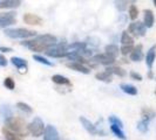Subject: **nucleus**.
<instances>
[{
    "label": "nucleus",
    "mask_w": 156,
    "mask_h": 140,
    "mask_svg": "<svg viewBox=\"0 0 156 140\" xmlns=\"http://www.w3.org/2000/svg\"><path fill=\"white\" fill-rule=\"evenodd\" d=\"M5 127L8 128L9 131L19 134L20 137H26L28 135V128H27V124L25 123V120L19 118V117H9L5 122Z\"/></svg>",
    "instance_id": "obj_1"
},
{
    "label": "nucleus",
    "mask_w": 156,
    "mask_h": 140,
    "mask_svg": "<svg viewBox=\"0 0 156 140\" xmlns=\"http://www.w3.org/2000/svg\"><path fill=\"white\" fill-rule=\"evenodd\" d=\"M5 35L11 39H30L37 36V32L26 28H6Z\"/></svg>",
    "instance_id": "obj_2"
},
{
    "label": "nucleus",
    "mask_w": 156,
    "mask_h": 140,
    "mask_svg": "<svg viewBox=\"0 0 156 140\" xmlns=\"http://www.w3.org/2000/svg\"><path fill=\"white\" fill-rule=\"evenodd\" d=\"M45 127H46V126H45L42 119H41L40 117H35L31 123L27 125V128H28L30 134H32V135L35 137V138H39L41 135H44Z\"/></svg>",
    "instance_id": "obj_3"
},
{
    "label": "nucleus",
    "mask_w": 156,
    "mask_h": 140,
    "mask_svg": "<svg viewBox=\"0 0 156 140\" xmlns=\"http://www.w3.org/2000/svg\"><path fill=\"white\" fill-rule=\"evenodd\" d=\"M66 47H67V45H58V43H56L55 46L48 48L46 52H45V54H46L47 56H49V57H55V58L66 57L67 54H68Z\"/></svg>",
    "instance_id": "obj_4"
},
{
    "label": "nucleus",
    "mask_w": 156,
    "mask_h": 140,
    "mask_svg": "<svg viewBox=\"0 0 156 140\" xmlns=\"http://www.w3.org/2000/svg\"><path fill=\"white\" fill-rule=\"evenodd\" d=\"M146 32H147V27L144 26L143 22H140V21H134L129 25L128 27V33L132 34L136 38H142L146 35Z\"/></svg>",
    "instance_id": "obj_5"
},
{
    "label": "nucleus",
    "mask_w": 156,
    "mask_h": 140,
    "mask_svg": "<svg viewBox=\"0 0 156 140\" xmlns=\"http://www.w3.org/2000/svg\"><path fill=\"white\" fill-rule=\"evenodd\" d=\"M16 23V14L14 12H7L0 14V28H7Z\"/></svg>",
    "instance_id": "obj_6"
},
{
    "label": "nucleus",
    "mask_w": 156,
    "mask_h": 140,
    "mask_svg": "<svg viewBox=\"0 0 156 140\" xmlns=\"http://www.w3.org/2000/svg\"><path fill=\"white\" fill-rule=\"evenodd\" d=\"M21 45L25 47H27L32 52H37V53H41V52H46L47 48L46 46H44L42 43H40L38 40H26V41H23Z\"/></svg>",
    "instance_id": "obj_7"
},
{
    "label": "nucleus",
    "mask_w": 156,
    "mask_h": 140,
    "mask_svg": "<svg viewBox=\"0 0 156 140\" xmlns=\"http://www.w3.org/2000/svg\"><path fill=\"white\" fill-rule=\"evenodd\" d=\"M92 61L95 63H100V64H103L106 67H109V65H113L115 63V58L110 57L109 55H107L106 53L105 54H98L94 55L92 57Z\"/></svg>",
    "instance_id": "obj_8"
},
{
    "label": "nucleus",
    "mask_w": 156,
    "mask_h": 140,
    "mask_svg": "<svg viewBox=\"0 0 156 140\" xmlns=\"http://www.w3.org/2000/svg\"><path fill=\"white\" fill-rule=\"evenodd\" d=\"M35 40H38L40 43H42L44 46H46L47 48H51V47L55 46L58 43V39L55 38L54 35H51V34H44V35H38Z\"/></svg>",
    "instance_id": "obj_9"
},
{
    "label": "nucleus",
    "mask_w": 156,
    "mask_h": 140,
    "mask_svg": "<svg viewBox=\"0 0 156 140\" xmlns=\"http://www.w3.org/2000/svg\"><path fill=\"white\" fill-rule=\"evenodd\" d=\"M44 140H60L59 132L53 125H47L44 132Z\"/></svg>",
    "instance_id": "obj_10"
},
{
    "label": "nucleus",
    "mask_w": 156,
    "mask_h": 140,
    "mask_svg": "<svg viewBox=\"0 0 156 140\" xmlns=\"http://www.w3.org/2000/svg\"><path fill=\"white\" fill-rule=\"evenodd\" d=\"M23 19V22L27 23V25H31V26H40L42 23V19L40 16L32 14V13H26Z\"/></svg>",
    "instance_id": "obj_11"
},
{
    "label": "nucleus",
    "mask_w": 156,
    "mask_h": 140,
    "mask_svg": "<svg viewBox=\"0 0 156 140\" xmlns=\"http://www.w3.org/2000/svg\"><path fill=\"white\" fill-rule=\"evenodd\" d=\"M11 62H12V64L16 67V69L20 70V72H21V71H23V72H26V71H27L28 63H27L26 60H23V58H21V57H16V56H14V57L11 58Z\"/></svg>",
    "instance_id": "obj_12"
},
{
    "label": "nucleus",
    "mask_w": 156,
    "mask_h": 140,
    "mask_svg": "<svg viewBox=\"0 0 156 140\" xmlns=\"http://www.w3.org/2000/svg\"><path fill=\"white\" fill-rule=\"evenodd\" d=\"M80 122H81L82 126L85 127V130H86L88 133H90V134H93V135L101 133L100 131L96 130V126H95L93 123H90V122H89L87 118H85V117H80Z\"/></svg>",
    "instance_id": "obj_13"
},
{
    "label": "nucleus",
    "mask_w": 156,
    "mask_h": 140,
    "mask_svg": "<svg viewBox=\"0 0 156 140\" xmlns=\"http://www.w3.org/2000/svg\"><path fill=\"white\" fill-rule=\"evenodd\" d=\"M144 58H146V64H147V67L151 70L153 64H154L155 58H156V45L151 47L148 52H147V55H146V57H144Z\"/></svg>",
    "instance_id": "obj_14"
},
{
    "label": "nucleus",
    "mask_w": 156,
    "mask_h": 140,
    "mask_svg": "<svg viewBox=\"0 0 156 140\" xmlns=\"http://www.w3.org/2000/svg\"><path fill=\"white\" fill-rule=\"evenodd\" d=\"M69 69L72 70H75V71H79V72H82V74H89L90 72V69L86 67L85 64H82V63H79V62H70V63H67L66 64Z\"/></svg>",
    "instance_id": "obj_15"
},
{
    "label": "nucleus",
    "mask_w": 156,
    "mask_h": 140,
    "mask_svg": "<svg viewBox=\"0 0 156 140\" xmlns=\"http://www.w3.org/2000/svg\"><path fill=\"white\" fill-rule=\"evenodd\" d=\"M143 14H144L143 15V23H144V26L147 28H151L153 25H154V20H155L153 11L151 9H144L143 11Z\"/></svg>",
    "instance_id": "obj_16"
},
{
    "label": "nucleus",
    "mask_w": 156,
    "mask_h": 140,
    "mask_svg": "<svg viewBox=\"0 0 156 140\" xmlns=\"http://www.w3.org/2000/svg\"><path fill=\"white\" fill-rule=\"evenodd\" d=\"M130 56V60L134 61V62H140L143 60L144 55H143V52H142V45H137V46L134 48V50L132 52V54L129 55Z\"/></svg>",
    "instance_id": "obj_17"
},
{
    "label": "nucleus",
    "mask_w": 156,
    "mask_h": 140,
    "mask_svg": "<svg viewBox=\"0 0 156 140\" xmlns=\"http://www.w3.org/2000/svg\"><path fill=\"white\" fill-rule=\"evenodd\" d=\"M105 52H106V54L109 55L110 57H113V58H115L116 60V57L120 55V49H119V47L116 45H108V46L105 47Z\"/></svg>",
    "instance_id": "obj_18"
},
{
    "label": "nucleus",
    "mask_w": 156,
    "mask_h": 140,
    "mask_svg": "<svg viewBox=\"0 0 156 140\" xmlns=\"http://www.w3.org/2000/svg\"><path fill=\"white\" fill-rule=\"evenodd\" d=\"M106 71H108L112 75H116L119 77H125L126 75H127L126 70L122 69L121 67H113V65H109V67H107Z\"/></svg>",
    "instance_id": "obj_19"
},
{
    "label": "nucleus",
    "mask_w": 156,
    "mask_h": 140,
    "mask_svg": "<svg viewBox=\"0 0 156 140\" xmlns=\"http://www.w3.org/2000/svg\"><path fill=\"white\" fill-rule=\"evenodd\" d=\"M52 81L54 82L55 84H59V85H67V86L72 85L69 79L67 77H65V76H62V75H54L52 77Z\"/></svg>",
    "instance_id": "obj_20"
},
{
    "label": "nucleus",
    "mask_w": 156,
    "mask_h": 140,
    "mask_svg": "<svg viewBox=\"0 0 156 140\" xmlns=\"http://www.w3.org/2000/svg\"><path fill=\"white\" fill-rule=\"evenodd\" d=\"M2 134H4L6 140H23V137H20L19 134L12 132V131H9L6 127H2Z\"/></svg>",
    "instance_id": "obj_21"
},
{
    "label": "nucleus",
    "mask_w": 156,
    "mask_h": 140,
    "mask_svg": "<svg viewBox=\"0 0 156 140\" xmlns=\"http://www.w3.org/2000/svg\"><path fill=\"white\" fill-rule=\"evenodd\" d=\"M121 43L122 46H133L134 45V39L127 31L123 32L121 35Z\"/></svg>",
    "instance_id": "obj_22"
},
{
    "label": "nucleus",
    "mask_w": 156,
    "mask_h": 140,
    "mask_svg": "<svg viewBox=\"0 0 156 140\" xmlns=\"http://www.w3.org/2000/svg\"><path fill=\"white\" fill-rule=\"evenodd\" d=\"M120 88H121V90L125 93H127V95H130V96L137 95V89L134 85H132V84H126V83H123V84H121Z\"/></svg>",
    "instance_id": "obj_23"
},
{
    "label": "nucleus",
    "mask_w": 156,
    "mask_h": 140,
    "mask_svg": "<svg viewBox=\"0 0 156 140\" xmlns=\"http://www.w3.org/2000/svg\"><path fill=\"white\" fill-rule=\"evenodd\" d=\"M141 117L144 119V120H151V119H154V117H155V111L151 109H149V108H144V109H142L141 111Z\"/></svg>",
    "instance_id": "obj_24"
},
{
    "label": "nucleus",
    "mask_w": 156,
    "mask_h": 140,
    "mask_svg": "<svg viewBox=\"0 0 156 140\" xmlns=\"http://www.w3.org/2000/svg\"><path fill=\"white\" fill-rule=\"evenodd\" d=\"M95 78L98 81H102L106 83H110L112 82V74H109L108 71H102V72H98L95 75Z\"/></svg>",
    "instance_id": "obj_25"
},
{
    "label": "nucleus",
    "mask_w": 156,
    "mask_h": 140,
    "mask_svg": "<svg viewBox=\"0 0 156 140\" xmlns=\"http://www.w3.org/2000/svg\"><path fill=\"white\" fill-rule=\"evenodd\" d=\"M110 130H112V132L114 133L119 139H121V140L127 139L125 132L122 131V128H121V127H119V126H116V125H110Z\"/></svg>",
    "instance_id": "obj_26"
},
{
    "label": "nucleus",
    "mask_w": 156,
    "mask_h": 140,
    "mask_svg": "<svg viewBox=\"0 0 156 140\" xmlns=\"http://www.w3.org/2000/svg\"><path fill=\"white\" fill-rule=\"evenodd\" d=\"M19 6H20V0H7L6 2L0 5V8H16Z\"/></svg>",
    "instance_id": "obj_27"
},
{
    "label": "nucleus",
    "mask_w": 156,
    "mask_h": 140,
    "mask_svg": "<svg viewBox=\"0 0 156 140\" xmlns=\"http://www.w3.org/2000/svg\"><path fill=\"white\" fill-rule=\"evenodd\" d=\"M16 108L20 110V111H23L25 113H32L33 112V110L32 108L28 105V104H26V103H23V102H19V103H16Z\"/></svg>",
    "instance_id": "obj_28"
},
{
    "label": "nucleus",
    "mask_w": 156,
    "mask_h": 140,
    "mask_svg": "<svg viewBox=\"0 0 156 140\" xmlns=\"http://www.w3.org/2000/svg\"><path fill=\"white\" fill-rule=\"evenodd\" d=\"M115 7L120 12H125L128 8V0H115Z\"/></svg>",
    "instance_id": "obj_29"
},
{
    "label": "nucleus",
    "mask_w": 156,
    "mask_h": 140,
    "mask_svg": "<svg viewBox=\"0 0 156 140\" xmlns=\"http://www.w3.org/2000/svg\"><path fill=\"white\" fill-rule=\"evenodd\" d=\"M33 60L34 61H37V62L41 63V64H45V65H53V63L51 62V61H48L46 57H44V56H41V55H33Z\"/></svg>",
    "instance_id": "obj_30"
},
{
    "label": "nucleus",
    "mask_w": 156,
    "mask_h": 140,
    "mask_svg": "<svg viewBox=\"0 0 156 140\" xmlns=\"http://www.w3.org/2000/svg\"><path fill=\"white\" fill-rule=\"evenodd\" d=\"M4 85L6 89L8 90H14V88H16V82H14V79L12 77H6L4 79Z\"/></svg>",
    "instance_id": "obj_31"
},
{
    "label": "nucleus",
    "mask_w": 156,
    "mask_h": 140,
    "mask_svg": "<svg viewBox=\"0 0 156 140\" xmlns=\"http://www.w3.org/2000/svg\"><path fill=\"white\" fill-rule=\"evenodd\" d=\"M148 122L147 120H144V119H142L140 120L139 123H137V130L140 131L141 133H146L148 131Z\"/></svg>",
    "instance_id": "obj_32"
},
{
    "label": "nucleus",
    "mask_w": 156,
    "mask_h": 140,
    "mask_svg": "<svg viewBox=\"0 0 156 140\" xmlns=\"http://www.w3.org/2000/svg\"><path fill=\"white\" fill-rule=\"evenodd\" d=\"M137 16H139V9H137V7L135 5H132L129 7V18L132 20H136Z\"/></svg>",
    "instance_id": "obj_33"
},
{
    "label": "nucleus",
    "mask_w": 156,
    "mask_h": 140,
    "mask_svg": "<svg viewBox=\"0 0 156 140\" xmlns=\"http://www.w3.org/2000/svg\"><path fill=\"white\" fill-rule=\"evenodd\" d=\"M134 46H122L121 49H120V53L123 55V56H127V55H130L132 52L134 50Z\"/></svg>",
    "instance_id": "obj_34"
},
{
    "label": "nucleus",
    "mask_w": 156,
    "mask_h": 140,
    "mask_svg": "<svg viewBox=\"0 0 156 140\" xmlns=\"http://www.w3.org/2000/svg\"><path fill=\"white\" fill-rule=\"evenodd\" d=\"M108 122H109L112 125H116V126H119V127H123V123L117 118V117L115 116H110L109 118H108Z\"/></svg>",
    "instance_id": "obj_35"
},
{
    "label": "nucleus",
    "mask_w": 156,
    "mask_h": 140,
    "mask_svg": "<svg viewBox=\"0 0 156 140\" xmlns=\"http://www.w3.org/2000/svg\"><path fill=\"white\" fill-rule=\"evenodd\" d=\"M130 77L133 78V79H135V81H139V82L142 81V76H141L140 74L135 72V71H132V72H130Z\"/></svg>",
    "instance_id": "obj_36"
},
{
    "label": "nucleus",
    "mask_w": 156,
    "mask_h": 140,
    "mask_svg": "<svg viewBox=\"0 0 156 140\" xmlns=\"http://www.w3.org/2000/svg\"><path fill=\"white\" fill-rule=\"evenodd\" d=\"M8 64V61L6 60V57L2 54H0V67H6Z\"/></svg>",
    "instance_id": "obj_37"
},
{
    "label": "nucleus",
    "mask_w": 156,
    "mask_h": 140,
    "mask_svg": "<svg viewBox=\"0 0 156 140\" xmlns=\"http://www.w3.org/2000/svg\"><path fill=\"white\" fill-rule=\"evenodd\" d=\"M0 52H2V53H11L12 48H9V47H0Z\"/></svg>",
    "instance_id": "obj_38"
},
{
    "label": "nucleus",
    "mask_w": 156,
    "mask_h": 140,
    "mask_svg": "<svg viewBox=\"0 0 156 140\" xmlns=\"http://www.w3.org/2000/svg\"><path fill=\"white\" fill-rule=\"evenodd\" d=\"M148 76H149V78H153V72H151V70H150V71H149Z\"/></svg>",
    "instance_id": "obj_39"
},
{
    "label": "nucleus",
    "mask_w": 156,
    "mask_h": 140,
    "mask_svg": "<svg viewBox=\"0 0 156 140\" xmlns=\"http://www.w3.org/2000/svg\"><path fill=\"white\" fill-rule=\"evenodd\" d=\"M6 1H7V0H0V5L4 4V2H6Z\"/></svg>",
    "instance_id": "obj_40"
},
{
    "label": "nucleus",
    "mask_w": 156,
    "mask_h": 140,
    "mask_svg": "<svg viewBox=\"0 0 156 140\" xmlns=\"http://www.w3.org/2000/svg\"><path fill=\"white\" fill-rule=\"evenodd\" d=\"M153 2H154V5H155V7H156V0H153Z\"/></svg>",
    "instance_id": "obj_41"
},
{
    "label": "nucleus",
    "mask_w": 156,
    "mask_h": 140,
    "mask_svg": "<svg viewBox=\"0 0 156 140\" xmlns=\"http://www.w3.org/2000/svg\"><path fill=\"white\" fill-rule=\"evenodd\" d=\"M130 1H132V2H135V1H136V0H130Z\"/></svg>",
    "instance_id": "obj_42"
},
{
    "label": "nucleus",
    "mask_w": 156,
    "mask_h": 140,
    "mask_svg": "<svg viewBox=\"0 0 156 140\" xmlns=\"http://www.w3.org/2000/svg\"><path fill=\"white\" fill-rule=\"evenodd\" d=\"M155 93H156V91H155Z\"/></svg>",
    "instance_id": "obj_43"
},
{
    "label": "nucleus",
    "mask_w": 156,
    "mask_h": 140,
    "mask_svg": "<svg viewBox=\"0 0 156 140\" xmlns=\"http://www.w3.org/2000/svg\"><path fill=\"white\" fill-rule=\"evenodd\" d=\"M155 79H156V77H155Z\"/></svg>",
    "instance_id": "obj_44"
}]
</instances>
